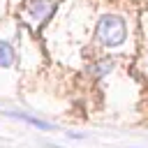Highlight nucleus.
<instances>
[{"mask_svg":"<svg viewBox=\"0 0 148 148\" xmlns=\"http://www.w3.org/2000/svg\"><path fill=\"white\" fill-rule=\"evenodd\" d=\"M95 35H97V39H99L102 44H106V46H118V44H123L125 37H127V25H125V21H123L120 16L106 14V16H102V18L97 21Z\"/></svg>","mask_w":148,"mask_h":148,"instance_id":"f257e3e1","label":"nucleus"},{"mask_svg":"<svg viewBox=\"0 0 148 148\" xmlns=\"http://www.w3.org/2000/svg\"><path fill=\"white\" fill-rule=\"evenodd\" d=\"M51 2H46V0H30L28 2V7H25V18L32 23V25H39L49 14H51Z\"/></svg>","mask_w":148,"mask_h":148,"instance_id":"f03ea898","label":"nucleus"},{"mask_svg":"<svg viewBox=\"0 0 148 148\" xmlns=\"http://www.w3.org/2000/svg\"><path fill=\"white\" fill-rule=\"evenodd\" d=\"M14 60H16V51H14V46H12L9 42L0 39V67H12Z\"/></svg>","mask_w":148,"mask_h":148,"instance_id":"7ed1b4c3","label":"nucleus"},{"mask_svg":"<svg viewBox=\"0 0 148 148\" xmlns=\"http://www.w3.org/2000/svg\"><path fill=\"white\" fill-rule=\"evenodd\" d=\"M5 113H7V116H12V118H18V120H23V123H28V125H32V127H39V130H53V125H51V123L39 120V118H32V116L16 113V111H5Z\"/></svg>","mask_w":148,"mask_h":148,"instance_id":"20e7f679","label":"nucleus"},{"mask_svg":"<svg viewBox=\"0 0 148 148\" xmlns=\"http://www.w3.org/2000/svg\"><path fill=\"white\" fill-rule=\"evenodd\" d=\"M111 67H113V65H111V62L106 60V62H102V65H95V67H92V72H95L97 76H104V72H109Z\"/></svg>","mask_w":148,"mask_h":148,"instance_id":"39448f33","label":"nucleus"}]
</instances>
